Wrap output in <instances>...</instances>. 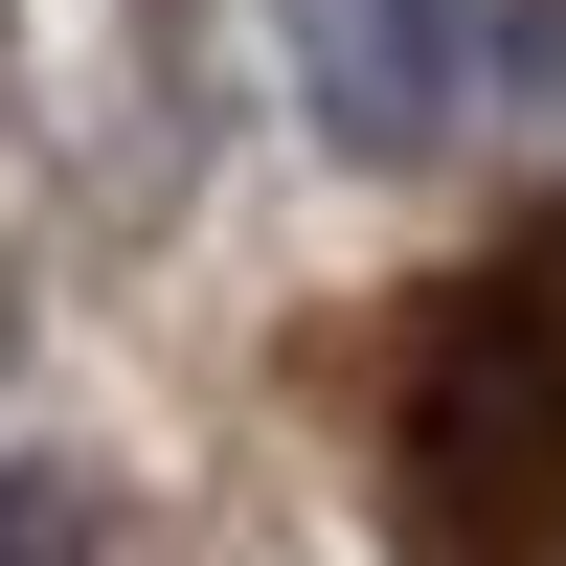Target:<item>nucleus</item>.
<instances>
[{"instance_id": "nucleus-1", "label": "nucleus", "mask_w": 566, "mask_h": 566, "mask_svg": "<svg viewBox=\"0 0 566 566\" xmlns=\"http://www.w3.org/2000/svg\"><path fill=\"white\" fill-rule=\"evenodd\" d=\"M408 499L453 566H566V227L499 250L408 363Z\"/></svg>"}, {"instance_id": "nucleus-3", "label": "nucleus", "mask_w": 566, "mask_h": 566, "mask_svg": "<svg viewBox=\"0 0 566 566\" xmlns=\"http://www.w3.org/2000/svg\"><path fill=\"white\" fill-rule=\"evenodd\" d=\"M386 23H431V0H386Z\"/></svg>"}, {"instance_id": "nucleus-2", "label": "nucleus", "mask_w": 566, "mask_h": 566, "mask_svg": "<svg viewBox=\"0 0 566 566\" xmlns=\"http://www.w3.org/2000/svg\"><path fill=\"white\" fill-rule=\"evenodd\" d=\"M0 566H114V544H91V476H69V453H0Z\"/></svg>"}]
</instances>
